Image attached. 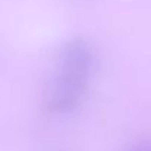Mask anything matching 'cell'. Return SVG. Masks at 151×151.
Listing matches in <instances>:
<instances>
[{
    "mask_svg": "<svg viewBox=\"0 0 151 151\" xmlns=\"http://www.w3.org/2000/svg\"><path fill=\"white\" fill-rule=\"evenodd\" d=\"M87 88V76L62 70L49 96V107L54 111L72 110L82 99Z\"/></svg>",
    "mask_w": 151,
    "mask_h": 151,
    "instance_id": "1",
    "label": "cell"
},
{
    "mask_svg": "<svg viewBox=\"0 0 151 151\" xmlns=\"http://www.w3.org/2000/svg\"><path fill=\"white\" fill-rule=\"evenodd\" d=\"M139 151H151V150H139Z\"/></svg>",
    "mask_w": 151,
    "mask_h": 151,
    "instance_id": "3",
    "label": "cell"
},
{
    "mask_svg": "<svg viewBox=\"0 0 151 151\" xmlns=\"http://www.w3.org/2000/svg\"><path fill=\"white\" fill-rule=\"evenodd\" d=\"M60 57H62V70L88 76L93 62V54L85 41H82L81 38H75L66 43Z\"/></svg>",
    "mask_w": 151,
    "mask_h": 151,
    "instance_id": "2",
    "label": "cell"
}]
</instances>
